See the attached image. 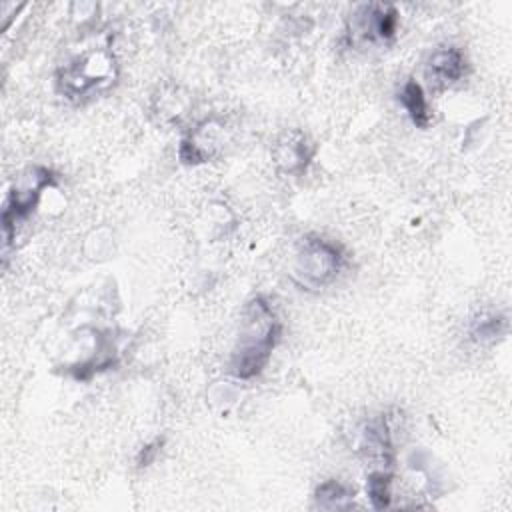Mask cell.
<instances>
[{"mask_svg": "<svg viewBox=\"0 0 512 512\" xmlns=\"http://www.w3.org/2000/svg\"><path fill=\"white\" fill-rule=\"evenodd\" d=\"M282 324L266 296H254L244 308V322L232 352L230 370L236 378L258 376L268 364L272 350L280 342Z\"/></svg>", "mask_w": 512, "mask_h": 512, "instance_id": "6da1fadb", "label": "cell"}, {"mask_svg": "<svg viewBox=\"0 0 512 512\" xmlns=\"http://www.w3.org/2000/svg\"><path fill=\"white\" fill-rule=\"evenodd\" d=\"M344 262V252L336 242L320 234H306L294 256L292 278L298 286L308 290L324 288L336 280Z\"/></svg>", "mask_w": 512, "mask_h": 512, "instance_id": "7a4b0ae2", "label": "cell"}, {"mask_svg": "<svg viewBox=\"0 0 512 512\" xmlns=\"http://www.w3.org/2000/svg\"><path fill=\"white\" fill-rule=\"evenodd\" d=\"M50 186H56V174L44 166L28 168L14 182V186L8 192V198L4 202V210H2L4 250L10 246V240L16 234V224L34 212V208L42 196V190H46Z\"/></svg>", "mask_w": 512, "mask_h": 512, "instance_id": "3957f363", "label": "cell"}, {"mask_svg": "<svg viewBox=\"0 0 512 512\" xmlns=\"http://www.w3.org/2000/svg\"><path fill=\"white\" fill-rule=\"evenodd\" d=\"M114 78V58L108 50L98 48L76 56L58 70V86L68 98H80Z\"/></svg>", "mask_w": 512, "mask_h": 512, "instance_id": "277c9868", "label": "cell"}, {"mask_svg": "<svg viewBox=\"0 0 512 512\" xmlns=\"http://www.w3.org/2000/svg\"><path fill=\"white\" fill-rule=\"evenodd\" d=\"M398 28V12L384 4H362L350 18L354 40H390Z\"/></svg>", "mask_w": 512, "mask_h": 512, "instance_id": "5b68a950", "label": "cell"}, {"mask_svg": "<svg viewBox=\"0 0 512 512\" xmlns=\"http://www.w3.org/2000/svg\"><path fill=\"white\" fill-rule=\"evenodd\" d=\"M466 66V56L458 46H440L426 62V74L436 88H446L464 78Z\"/></svg>", "mask_w": 512, "mask_h": 512, "instance_id": "8992f818", "label": "cell"}, {"mask_svg": "<svg viewBox=\"0 0 512 512\" xmlns=\"http://www.w3.org/2000/svg\"><path fill=\"white\" fill-rule=\"evenodd\" d=\"M274 158L284 172L302 174L312 158V148L300 130H290L278 140Z\"/></svg>", "mask_w": 512, "mask_h": 512, "instance_id": "52a82bcc", "label": "cell"}, {"mask_svg": "<svg viewBox=\"0 0 512 512\" xmlns=\"http://www.w3.org/2000/svg\"><path fill=\"white\" fill-rule=\"evenodd\" d=\"M220 130L212 122H204L198 126L188 138L182 140L178 156L184 164H200L210 160L220 148Z\"/></svg>", "mask_w": 512, "mask_h": 512, "instance_id": "ba28073f", "label": "cell"}, {"mask_svg": "<svg viewBox=\"0 0 512 512\" xmlns=\"http://www.w3.org/2000/svg\"><path fill=\"white\" fill-rule=\"evenodd\" d=\"M398 100L404 106L406 114L410 116V120L416 128H428V124L432 120L430 104H428V98L424 94V88L414 78H408L402 84Z\"/></svg>", "mask_w": 512, "mask_h": 512, "instance_id": "9c48e42d", "label": "cell"}, {"mask_svg": "<svg viewBox=\"0 0 512 512\" xmlns=\"http://www.w3.org/2000/svg\"><path fill=\"white\" fill-rule=\"evenodd\" d=\"M316 504L326 510H338V508H348L354 498V490L340 480H326L316 488Z\"/></svg>", "mask_w": 512, "mask_h": 512, "instance_id": "30bf717a", "label": "cell"}, {"mask_svg": "<svg viewBox=\"0 0 512 512\" xmlns=\"http://www.w3.org/2000/svg\"><path fill=\"white\" fill-rule=\"evenodd\" d=\"M392 474L386 472V470H374L368 474V480H366V494H368V500L372 502V506L376 510H384L390 506L392 502Z\"/></svg>", "mask_w": 512, "mask_h": 512, "instance_id": "8fae6325", "label": "cell"}, {"mask_svg": "<svg viewBox=\"0 0 512 512\" xmlns=\"http://www.w3.org/2000/svg\"><path fill=\"white\" fill-rule=\"evenodd\" d=\"M506 320L502 316H482L478 320H474L472 324V336L474 340H494L496 336H500L504 332Z\"/></svg>", "mask_w": 512, "mask_h": 512, "instance_id": "7c38bea8", "label": "cell"}, {"mask_svg": "<svg viewBox=\"0 0 512 512\" xmlns=\"http://www.w3.org/2000/svg\"><path fill=\"white\" fill-rule=\"evenodd\" d=\"M160 446H162V440H160V438H156L154 442L146 444V446L140 450V454H138V466H148V464H152V460L156 458Z\"/></svg>", "mask_w": 512, "mask_h": 512, "instance_id": "4fadbf2b", "label": "cell"}]
</instances>
